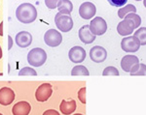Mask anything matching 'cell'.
<instances>
[{
	"label": "cell",
	"mask_w": 146,
	"mask_h": 115,
	"mask_svg": "<svg viewBox=\"0 0 146 115\" xmlns=\"http://www.w3.org/2000/svg\"><path fill=\"white\" fill-rule=\"evenodd\" d=\"M16 16L18 20L25 24L33 22L37 18L36 8L30 3H23L16 10Z\"/></svg>",
	"instance_id": "6da1fadb"
},
{
	"label": "cell",
	"mask_w": 146,
	"mask_h": 115,
	"mask_svg": "<svg viewBox=\"0 0 146 115\" xmlns=\"http://www.w3.org/2000/svg\"><path fill=\"white\" fill-rule=\"evenodd\" d=\"M47 60V53L40 48H32L27 54V62L33 67H40L44 65Z\"/></svg>",
	"instance_id": "7a4b0ae2"
},
{
	"label": "cell",
	"mask_w": 146,
	"mask_h": 115,
	"mask_svg": "<svg viewBox=\"0 0 146 115\" xmlns=\"http://www.w3.org/2000/svg\"><path fill=\"white\" fill-rule=\"evenodd\" d=\"M55 23L58 29L62 32H68L73 27V20L70 15L62 14L60 12L55 16Z\"/></svg>",
	"instance_id": "3957f363"
},
{
	"label": "cell",
	"mask_w": 146,
	"mask_h": 115,
	"mask_svg": "<svg viewBox=\"0 0 146 115\" xmlns=\"http://www.w3.org/2000/svg\"><path fill=\"white\" fill-rule=\"evenodd\" d=\"M91 32L96 36H101L107 30V23L100 16H96L94 20H91V23L89 25Z\"/></svg>",
	"instance_id": "277c9868"
},
{
	"label": "cell",
	"mask_w": 146,
	"mask_h": 115,
	"mask_svg": "<svg viewBox=\"0 0 146 115\" xmlns=\"http://www.w3.org/2000/svg\"><path fill=\"white\" fill-rule=\"evenodd\" d=\"M44 41H45L47 46H51V48H56V46H58L62 44V36L58 30L50 29L44 35Z\"/></svg>",
	"instance_id": "5b68a950"
},
{
	"label": "cell",
	"mask_w": 146,
	"mask_h": 115,
	"mask_svg": "<svg viewBox=\"0 0 146 115\" xmlns=\"http://www.w3.org/2000/svg\"><path fill=\"white\" fill-rule=\"evenodd\" d=\"M139 40L135 36H128L124 38L121 42V48L126 52H136L140 48Z\"/></svg>",
	"instance_id": "8992f818"
},
{
	"label": "cell",
	"mask_w": 146,
	"mask_h": 115,
	"mask_svg": "<svg viewBox=\"0 0 146 115\" xmlns=\"http://www.w3.org/2000/svg\"><path fill=\"white\" fill-rule=\"evenodd\" d=\"M90 58L96 63H102L107 58V51L104 48L100 46H93L90 49Z\"/></svg>",
	"instance_id": "52a82bcc"
},
{
	"label": "cell",
	"mask_w": 146,
	"mask_h": 115,
	"mask_svg": "<svg viewBox=\"0 0 146 115\" xmlns=\"http://www.w3.org/2000/svg\"><path fill=\"white\" fill-rule=\"evenodd\" d=\"M53 93V88L50 83H43L37 88L36 93H35V98L38 102H46L48 99L52 96Z\"/></svg>",
	"instance_id": "ba28073f"
},
{
	"label": "cell",
	"mask_w": 146,
	"mask_h": 115,
	"mask_svg": "<svg viewBox=\"0 0 146 115\" xmlns=\"http://www.w3.org/2000/svg\"><path fill=\"white\" fill-rule=\"evenodd\" d=\"M135 29V23L129 18H124L117 25V31L121 36H129V35L133 34Z\"/></svg>",
	"instance_id": "9c48e42d"
},
{
	"label": "cell",
	"mask_w": 146,
	"mask_h": 115,
	"mask_svg": "<svg viewBox=\"0 0 146 115\" xmlns=\"http://www.w3.org/2000/svg\"><path fill=\"white\" fill-rule=\"evenodd\" d=\"M96 8L91 2H84L79 8V15L84 20H91L96 16Z\"/></svg>",
	"instance_id": "30bf717a"
},
{
	"label": "cell",
	"mask_w": 146,
	"mask_h": 115,
	"mask_svg": "<svg viewBox=\"0 0 146 115\" xmlns=\"http://www.w3.org/2000/svg\"><path fill=\"white\" fill-rule=\"evenodd\" d=\"M68 57L73 63H81L86 58V50L82 46H73L68 52Z\"/></svg>",
	"instance_id": "8fae6325"
},
{
	"label": "cell",
	"mask_w": 146,
	"mask_h": 115,
	"mask_svg": "<svg viewBox=\"0 0 146 115\" xmlns=\"http://www.w3.org/2000/svg\"><path fill=\"white\" fill-rule=\"evenodd\" d=\"M15 100V92L9 87L0 89V105H9Z\"/></svg>",
	"instance_id": "7c38bea8"
},
{
	"label": "cell",
	"mask_w": 146,
	"mask_h": 115,
	"mask_svg": "<svg viewBox=\"0 0 146 115\" xmlns=\"http://www.w3.org/2000/svg\"><path fill=\"white\" fill-rule=\"evenodd\" d=\"M16 43L18 46L25 48L29 46L32 43V36L27 31H21L16 35Z\"/></svg>",
	"instance_id": "4fadbf2b"
},
{
	"label": "cell",
	"mask_w": 146,
	"mask_h": 115,
	"mask_svg": "<svg viewBox=\"0 0 146 115\" xmlns=\"http://www.w3.org/2000/svg\"><path fill=\"white\" fill-rule=\"evenodd\" d=\"M96 35H94L93 33L91 32L90 28H89V25H84L80 28L79 30V39L81 40V42H83L84 44H92L94 41L96 40Z\"/></svg>",
	"instance_id": "5bb4252c"
},
{
	"label": "cell",
	"mask_w": 146,
	"mask_h": 115,
	"mask_svg": "<svg viewBox=\"0 0 146 115\" xmlns=\"http://www.w3.org/2000/svg\"><path fill=\"white\" fill-rule=\"evenodd\" d=\"M137 63H139V59L137 58V56L129 55V54L125 55L121 60L122 70H124V71L127 73H129L131 67H133V65L137 64Z\"/></svg>",
	"instance_id": "9a60e30c"
},
{
	"label": "cell",
	"mask_w": 146,
	"mask_h": 115,
	"mask_svg": "<svg viewBox=\"0 0 146 115\" xmlns=\"http://www.w3.org/2000/svg\"><path fill=\"white\" fill-rule=\"evenodd\" d=\"M31 110V107L27 102H19L12 108L13 115H28Z\"/></svg>",
	"instance_id": "2e32d148"
},
{
	"label": "cell",
	"mask_w": 146,
	"mask_h": 115,
	"mask_svg": "<svg viewBox=\"0 0 146 115\" xmlns=\"http://www.w3.org/2000/svg\"><path fill=\"white\" fill-rule=\"evenodd\" d=\"M76 102L74 100H71V101H65L63 100L60 103V110L62 111V114L64 115H69L73 113L76 109Z\"/></svg>",
	"instance_id": "e0dca14e"
},
{
	"label": "cell",
	"mask_w": 146,
	"mask_h": 115,
	"mask_svg": "<svg viewBox=\"0 0 146 115\" xmlns=\"http://www.w3.org/2000/svg\"><path fill=\"white\" fill-rule=\"evenodd\" d=\"M56 9L62 14L70 15L73 11V4L70 0H60L56 6Z\"/></svg>",
	"instance_id": "ac0fdd59"
},
{
	"label": "cell",
	"mask_w": 146,
	"mask_h": 115,
	"mask_svg": "<svg viewBox=\"0 0 146 115\" xmlns=\"http://www.w3.org/2000/svg\"><path fill=\"white\" fill-rule=\"evenodd\" d=\"M129 74L131 76H145L146 74L145 64H142V63L139 64V63H137V64L133 65L131 67V71H129Z\"/></svg>",
	"instance_id": "d6986e66"
},
{
	"label": "cell",
	"mask_w": 146,
	"mask_h": 115,
	"mask_svg": "<svg viewBox=\"0 0 146 115\" xmlns=\"http://www.w3.org/2000/svg\"><path fill=\"white\" fill-rule=\"evenodd\" d=\"M129 13H136V8L133 4H129V5L120 8L118 11V16L120 18H124L125 16H127Z\"/></svg>",
	"instance_id": "ffe728a7"
},
{
	"label": "cell",
	"mask_w": 146,
	"mask_h": 115,
	"mask_svg": "<svg viewBox=\"0 0 146 115\" xmlns=\"http://www.w3.org/2000/svg\"><path fill=\"white\" fill-rule=\"evenodd\" d=\"M135 32V35L136 38L139 40V43H140V46H145L146 44V28L145 27H140L138 28L136 31H133Z\"/></svg>",
	"instance_id": "44dd1931"
},
{
	"label": "cell",
	"mask_w": 146,
	"mask_h": 115,
	"mask_svg": "<svg viewBox=\"0 0 146 115\" xmlns=\"http://www.w3.org/2000/svg\"><path fill=\"white\" fill-rule=\"evenodd\" d=\"M71 74L72 76H89L90 73H89L88 69L85 66L78 65V66H75L72 69Z\"/></svg>",
	"instance_id": "7402d4cb"
},
{
	"label": "cell",
	"mask_w": 146,
	"mask_h": 115,
	"mask_svg": "<svg viewBox=\"0 0 146 115\" xmlns=\"http://www.w3.org/2000/svg\"><path fill=\"white\" fill-rule=\"evenodd\" d=\"M129 18V20H131L133 22V23H135V29L137 27H139L140 26V24H141V18L139 16L137 15L136 13H129L128 14L127 16H125V18Z\"/></svg>",
	"instance_id": "603a6c76"
},
{
	"label": "cell",
	"mask_w": 146,
	"mask_h": 115,
	"mask_svg": "<svg viewBox=\"0 0 146 115\" xmlns=\"http://www.w3.org/2000/svg\"><path fill=\"white\" fill-rule=\"evenodd\" d=\"M102 74L103 76H119V71L117 70V68L113 67V66H109V67H106L103 70Z\"/></svg>",
	"instance_id": "cb8c5ba5"
},
{
	"label": "cell",
	"mask_w": 146,
	"mask_h": 115,
	"mask_svg": "<svg viewBox=\"0 0 146 115\" xmlns=\"http://www.w3.org/2000/svg\"><path fill=\"white\" fill-rule=\"evenodd\" d=\"M37 73L30 67H25L19 72V76H36Z\"/></svg>",
	"instance_id": "d4e9b609"
},
{
	"label": "cell",
	"mask_w": 146,
	"mask_h": 115,
	"mask_svg": "<svg viewBox=\"0 0 146 115\" xmlns=\"http://www.w3.org/2000/svg\"><path fill=\"white\" fill-rule=\"evenodd\" d=\"M128 0H108L110 5L114 7H123L127 3Z\"/></svg>",
	"instance_id": "484cf974"
},
{
	"label": "cell",
	"mask_w": 146,
	"mask_h": 115,
	"mask_svg": "<svg viewBox=\"0 0 146 115\" xmlns=\"http://www.w3.org/2000/svg\"><path fill=\"white\" fill-rule=\"evenodd\" d=\"M78 98L82 104H86V87H82L79 90Z\"/></svg>",
	"instance_id": "4316f807"
},
{
	"label": "cell",
	"mask_w": 146,
	"mask_h": 115,
	"mask_svg": "<svg viewBox=\"0 0 146 115\" xmlns=\"http://www.w3.org/2000/svg\"><path fill=\"white\" fill-rule=\"evenodd\" d=\"M60 0H45V4L49 9H56Z\"/></svg>",
	"instance_id": "83f0119b"
},
{
	"label": "cell",
	"mask_w": 146,
	"mask_h": 115,
	"mask_svg": "<svg viewBox=\"0 0 146 115\" xmlns=\"http://www.w3.org/2000/svg\"><path fill=\"white\" fill-rule=\"evenodd\" d=\"M43 115H60V113H58V112L55 109H48L44 112Z\"/></svg>",
	"instance_id": "f1b7e54d"
},
{
	"label": "cell",
	"mask_w": 146,
	"mask_h": 115,
	"mask_svg": "<svg viewBox=\"0 0 146 115\" xmlns=\"http://www.w3.org/2000/svg\"><path fill=\"white\" fill-rule=\"evenodd\" d=\"M13 46V40L11 36H8V49H11Z\"/></svg>",
	"instance_id": "f546056e"
},
{
	"label": "cell",
	"mask_w": 146,
	"mask_h": 115,
	"mask_svg": "<svg viewBox=\"0 0 146 115\" xmlns=\"http://www.w3.org/2000/svg\"><path fill=\"white\" fill-rule=\"evenodd\" d=\"M3 22H0V36H3Z\"/></svg>",
	"instance_id": "4dcf8cb0"
},
{
	"label": "cell",
	"mask_w": 146,
	"mask_h": 115,
	"mask_svg": "<svg viewBox=\"0 0 146 115\" xmlns=\"http://www.w3.org/2000/svg\"><path fill=\"white\" fill-rule=\"evenodd\" d=\"M2 58V48H1V46H0V59Z\"/></svg>",
	"instance_id": "1f68e13d"
},
{
	"label": "cell",
	"mask_w": 146,
	"mask_h": 115,
	"mask_svg": "<svg viewBox=\"0 0 146 115\" xmlns=\"http://www.w3.org/2000/svg\"><path fill=\"white\" fill-rule=\"evenodd\" d=\"M74 115H83V114H81V113H75Z\"/></svg>",
	"instance_id": "d6a6232c"
},
{
	"label": "cell",
	"mask_w": 146,
	"mask_h": 115,
	"mask_svg": "<svg viewBox=\"0 0 146 115\" xmlns=\"http://www.w3.org/2000/svg\"><path fill=\"white\" fill-rule=\"evenodd\" d=\"M135 1H141V0H135Z\"/></svg>",
	"instance_id": "836d02e7"
},
{
	"label": "cell",
	"mask_w": 146,
	"mask_h": 115,
	"mask_svg": "<svg viewBox=\"0 0 146 115\" xmlns=\"http://www.w3.org/2000/svg\"><path fill=\"white\" fill-rule=\"evenodd\" d=\"M0 115H3V114H1V113H0Z\"/></svg>",
	"instance_id": "e575fe53"
}]
</instances>
